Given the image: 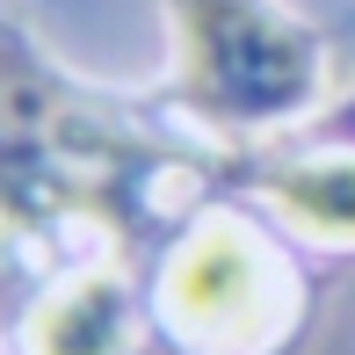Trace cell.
<instances>
[{
  "mask_svg": "<svg viewBox=\"0 0 355 355\" xmlns=\"http://www.w3.org/2000/svg\"><path fill=\"white\" fill-rule=\"evenodd\" d=\"M174 73L167 102L203 131L261 138L304 123L327 94V44L276 0H167Z\"/></svg>",
  "mask_w": 355,
  "mask_h": 355,
  "instance_id": "1",
  "label": "cell"
},
{
  "mask_svg": "<svg viewBox=\"0 0 355 355\" xmlns=\"http://www.w3.org/2000/svg\"><path fill=\"white\" fill-rule=\"evenodd\" d=\"M123 182L131 145L0 15V225L102 218L123 203Z\"/></svg>",
  "mask_w": 355,
  "mask_h": 355,
  "instance_id": "2",
  "label": "cell"
},
{
  "mask_svg": "<svg viewBox=\"0 0 355 355\" xmlns=\"http://www.w3.org/2000/svg\"><path fill=\"white\" fill-rule=\"evenodd\" d=\"M153 312L189 355H268L297 319V268L254 218L203 211L159 261Z\"/></svg>",
  "mask_w": 355,
  "mask_h": 355,
  "instance_id": "3",
  "label": "cell"
},
{
  "mask_svg": "<svg viewBox=\"0 0 355 355\" xmlns=\"http://www.w3.org/2000/svg\"><path fill=\"white\" fill-rule=\"evenodd\" d=\"M138 304L116 268H73L37 297L22 327V355H131Z\"/></svg>",
  "mask_w": 355,
  "mask_h": 355,
  "instance_id": "4",
  "label": "cell"
},
{
  "mask_svg": "<svg viewBox=\"0 0 355 355\" xmlns=\"http://www.w3.org/2000/svg\"><path fill=\"white\" fill-rule=\"evenodd\" d=\"M247 189L268 218H283L297 239L355 247V153H290L268 167H247Z\"/></svg>",
  "mask_w": 355,
  "mask_h": 355,
  "instance_id": "5",
  "label": "cell"
}]
</instances>
